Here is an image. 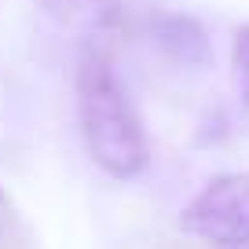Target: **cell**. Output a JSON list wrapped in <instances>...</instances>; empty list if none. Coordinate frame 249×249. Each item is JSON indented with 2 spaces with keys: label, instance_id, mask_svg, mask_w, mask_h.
I'll return each instance as SVG.
<instances>
[{
  "label": "cell",
  "instance_id": "6da1fadb",
  "mask_svg": "<svg viewBox=\"0 0 249 249\" xmlns=\"http://www.w3.org/2000/svg\"><path fill=\"white\" fill-rule=\"evenodd\" d=\"M77 121L88 158L114 179H132L150 165V140L132 99L99 48L77 66Z\"/></svg>",
  "mask_w": 249,
  "mask_h": 249
},
{
  "label": "cell",
  "instance_id": "7a4b0ae2",
  "mask_svg": "<svg viewBox=\"0 0 249 249\" xmlns=\"http://www.w3.org/2000/svg\"><path fill=\"white\" fill-rule=\"evenodd\" d=\"M179 231L224 249L249 246V176L224 172L213 176L179 213Z\"/></svg>",
  "mask_w": 249,
  "mask_h": 249
},
{
  "label": "cell",
  "instance_id": "3957f363",
  "mask_svg": "<svg viewBox=\"0 0 249 249\" xmlns=\"http://www.w3.org/2000/svg\"><path fill=\"white\" fill-rule=\"evenodd\" d=\"M150 40L165 59L183 66V70H205L213 62V44L205 37L202 22L191 15H176V11L158 15L150 22Z\"/></svg>",
  "mask_w": 249,
  "mask_h": 249
},
{
  "label": "cell",
  "instance_id": "277c9868",
  "mask_svg": "<svg viewBox=\"0 0 249 249\" xmlns=\"http://www.w3.org/2000/svg\"><path fill=\"white\" fill-rule=\"evenodd\" d=\"M40 8L81 37H110L121 22V0H40Z\"/></svg>",
  "mask_w": 249,
  "mask_h": 249
},
{
  "label": "cell",
  "instance_id": "5b68a950",
  "mask_svg": "<svg viewBox=\"0 0 249 249\" xmlns=\"http://www.w3.org/2000/svg\"><path fill=\"white\" fill-rule=\"evenodd\" d=\"M231 73H234V92H238L242 107L249 110V26L234 33L231 44Z\"/></svg>",
  "mask_w": 249,
  "mask_h": 249
},
{
  "label": "cell",
  "instance_id": "8992f818",
  "mask_svg": "<svg viewBox=\"0 0 249 249\" xmlns=\"http://www.w3.org/2000/svg\"><path fill=\"white\" fill-rule=\"evenodd\" d=\"M0 249H33L30 246V234H26L22 224L11 216L8 202L0 205Z\"/></svg>",
  "mask_w": 249,
  "mask_h": 249
},
{
  "label": "cell",
  "instance_id": "52a82bcc",
  "mask_svg": "<svg viewBox=\"0 0 249 249\" xmlns=\"http://www.w3.org/2000/svg\"><path fill=\"white\" fill-rule=\"evenodd\" d=\"M136 249H191L187 242H176V238H150V242H143V246H136Z\"/></svg>",
  "mask_w": 249,
  "mask_h": 249
},
{
  "label": "cell",
  "instance_id": "ba28073f",
  "mask_svg": "<svg viewBox=\"0 0 249 249\" xmlns=\"http://www.w3.org/2000/svg\"><path fill=\"white\" fill-rule=\"evenodd\" d=\"M4 202H8V198H4V191H0V205H4Z\"/></svg>",
  "mask_w": 249,
  "mask_h": 249
}]
</instances>
